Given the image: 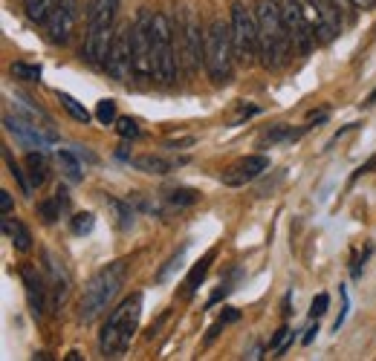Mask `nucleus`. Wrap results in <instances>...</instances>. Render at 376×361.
<instances>
[{
    "label": "nucleus",
    "mask_w": 376,
    "mask_h": 361,
    "mask_svg": "<svg viewBox=\"0 0 376 361\" xmlns=\"http://www.w3.org/2000/svg\"><path fill=\"white\" fill-rule=\"evenodd\" d=\"M307 133V127H292V124H272L269 130H264V136L258 139L261 148H269V145H284V142H296Z\"/></svg>",
    "instance_id": "f3484780"
},
{
    "label": "nucleus",
    "mask_w": 376,
    "mask_h": 361,
    "mask_svg": "<svg viewBox=\"0 0 376 361\" xmlns=\"http://www.w3.org/2000/svg\"><path fill=\"white\" fill-rule=\"evenodd\" d=\"M223 327H226V324H223V321H217V324H215L212 330H208V335H205V344H212V341H215V338L220 335V330H223Z\"/></svg>",
    "instance_id": "4c0bfd02"
},
{
    "label": "nucleus",
    "mask_w": 376,
    "mask_h": 361,
    "mask_svg": "<svg viewBox=\"0 0 376 361\" xmlns=\"http://www.w3.org/2000/svg\"><path fill=\"white\" fill-rule=\"evenodd\" d=\"M151 12H139V18L131 23V50H134V75L148 81L154 75V38H151Z\"/></svg>",
    "instance_id": "6e6552de"
},
{
    "label": "nucleus",
    "mask_w": 376,
    "mask_h": 361,
    "mask_svg": "<svg viewBox=\"0 0 376 361\" xmlns=\"http://www.w3.org/2000/svg\"><path fill=\"white\" fill-rule=\"evenodd\" d=\"M21 281L26 286V298H29V306H32V315L41 321L44 318V309H47V292H50V281L38 272L35 266H21Z\"/></svg>",
    "instance_id": "ddd939ff"
},
{
    "label": "nucleus",
    "mask_w": 376,
    "mask_h": 361,
    "mask_svg": "<svg viewBox=\"0 0 376 361\" xmlns=\"http://www.w3.org/2000/svg\"><path fill=\"white\" fill-rule=\"evenodd\" d=\"M235 41H232V23L226 21H212L205 29V70L215 84H226L232 78V64H235Z\"/></svg>",
    "instance_id": "20e7f679"
},
{
    "label": "nucleus",
    "mask_w": 376,
    "mask_h": 361,
    "mask_svg": "<svg viewBox=\"0 0 376 361\" xmlns=\"http://www.w3.org/2000/svg\"><path fill=\"white\" fill-rule=\"evenodd\" d=\"M139 318H142V295L124 298L107 315V321L102 327V338H99V347L107 358H119L124 350L131 347V341L139 330Z\"/></svg>",
    "instance_id": "f03ea898"
},
{
    "label": "nucleus",
    "mask_w": 376,
    "mask_h": 361,
    "mask_svg": "<svg viewBox=\"0 0 376 361\" xmlns=\"http://www.w3.org/2000/svg\"><path fill=\"white\" fill-rule=\"evenodd\" d=\"M61 214H64V205L58 203V197H53V200H44V203H38V217L44 220L47 225H50V222H55Z\"/></svg>",
    "instance_id": "cd10ccee"
},
{
    "label": "nucleus",
    "mask_w": 376,
    "mask_h": 361,
    "mask_svg": "<svg viewBox=\"0 0 376 361\" xmlns=\"http://www.w3.org/2000/svg\"><path fill=\"white\" fill-rule=\"evenodd\" d=\"M316 335H318V324H316V327H310V330H307V335H304L301 341H304V344H313V338H316Z\"/></svg>",
    "instance_id": "ea45409f"
},
{
    "label": "nucleus",
    "mask_w": 376,
    "mask_h": 361,
    "mask_svg": "<svg viewBox=\"0 0 376 361\" xmlns=\"http://www.w3.org/2000/svg\"><path fill=\"white\" fill-rule=\"evenodd\" d=\"M96 119H99L102 124H113V122H116V102H113V99H102V102L96 104Z\"/></svg>",
    "instance_id": "2f4dec72"
},
{
    "label": "nucleus",
    "mask_w": 376,
    "mask_h": 361,
    "mask_svg": "<svg viewBox=\"0 0 376 361\" xmlns=\"http://www.w3.org/2000/svg\"><path fill=\"white\" fill-rule=\"evenodd\" d=\"M78 358H85V355H81L78 350H72V352H67V361H78Z\"/></svg>",
    "instance_id": "c03bdc74"
},
{
    "label": "nucleus",
    "mask_w": 376,
    "mask_h": 361,
    "mask_svg": "<svg viewBox=\"0 0 376 361\" xmlns=\"http://www.w3.org/2000/svg\"><path fill=\"white\" fill-rule=\"evenodd\" d=\"M104 70L113 81H128L134 75V50H131V23H124L113 32V43L104 61Z\"/></svg>",
    "instance_id": "1a4fd4ad"
},
{
    "label": "nucleus",
    "mask_w": 376,
    "mask_h": 361,
    "mask_svg": "<svg viewBox=\"0 0 376 361\" xmlns=\"http://www.w3.org/2000/svg\"><path fill=\"white\" fill-rule=\"evenodd\" d=\"M197 200H200V194H197L194 188H174V191L168 194V203L177 205V208H188V205H194Z\"/></svg>",
    "instance_id": "c756f323"
},
{
    "label": "nucleus",
    "mask_w": 376,
    "mask_h": 361,
    "mask_svg": "<svg viewBox=\"0 0 376 361\" xmlns=\"http://www.w3.org/2000/svg\"><path fill=\"white\" fill-rule=\"evenodd\" d=\"M370 104H376V90H373V93L365 99V107H370Z\"/></svg>",
    "instance_id": "a18cd8bd"
},
{
    "label": "nucleus",
    "mask_w": 376,
    "mask_h": 361,
    "mask_svg": "<svg viewBox=\"0 0 376 361\" xmlns=\"http://www.w3.org/2000/svg\"><path fill=\"white\" fill-rule=\"evenodd\" d=\"M116 133H119L122 139H134V136H139V124H136V119H131V116L116 119Z\"/></svg>",
    "instance_id": "473e14b6"
},
{
    "label": "nucleus",
    "mask_w": 376,
    "mask_h": 361,
    "mask_svg": "<svg viewBox=\"0 0 376 361\" xmlns=\"http://www.w3.org/2000/svg\"><path fill=\"white\" fill-rule=\"evenodd\" d=\"M55 162H58L61 173L70 179V183H81V179H85V168H81L78 153H75L72 148H70V151H58V153H55Z\"/></svg>",
    "instance_id": "412c9836"
},
{
    "label": "nucleus",
    "mask_w": 376,
    "mask_h": 361,
    "mask_svg": "<svg viewBox=\"0 0 376 361\" xmlns=\"http://www.w3.org/2000/svg\"><path fill=\"white\" fill-rule=\"evenodd\" d=\"M327 306H330V298H327L324 292H318V295L313 298V303H310V315H313V318H321V315L327 312Z\"/></svg>",
    "instance_id": "72a5a7b5"
},
{
    "label": "nucleus",
    "mask_w": 376,
    "mask_h": 361,
    "mask_svg": "<svg viewBox=\"0 0 376 361\" xmlns=\"http://www.w3.org/2000/svg\"><path fill=\"white\" fill-rule=\"evenodd\" d=\"M220 321H223V324H235V321H240V312L232 309V306H226L223 315H220Z\"/></svg>",
    "instance_id": "e433bc0d"
},
{
    "label": "nucleus",
    "mask_w": 376,
    "mask_h": 361,
    "mask_svg": "<svg viewBox=\"0 0 376 361\" xmlns=\"http://www.w3.org/2000/svg\"><path fill=\"white\" fill-rule=\"evenodd\" d=\"M12 208H15L12 194H9V191H0V211H4V217H9V214H12Z\"/></svg>",
    "instance_id": "c9c22d12"
},
{
    "label": "nucleus",
    "mask_w": 376,
    "mask_h": 361,
    "mask_svg": "<svg viewBox=\"0 0 376 361\" xmlns=\"http://www.w3.org/2000/svg\"><path fill=\"white\" fill-rule=\"evenodd\" d=\"M107 205H110V211H113V217H116V225H119L122 232H128L131 225H134V211H131V205L122 203V200H116V197H107Z\"/></svg>",
    "instance_id": "b1692460"
},
{
    "label": "nucleus",
    "mask_w": 376,
    "mask_h": 361,
    "mask_svg": "<svg viewBox=\"0 0 376 361\" xmlns=\"http://www.w3.org/2000/svg\"><path fill=\"white\" fill-rule=\"evenodd\" d=\"M186 159H165V156H154V153H148V156H134L131 159V165L136 168V171H145V173H171V171H177L180 165H183Z\"/></svg>",
    "instance_id": "a211bd4d"
},
{
    "label": "nucleus",
    "mask_w": 376,
    "mask_h": 361,
    "mask_svg": "<svg viewBox=\"0 0 376 361\" xmlns=\"http://www.w3.org/2000/svg\"><path fill=\"white\" fill-rule=\"evenodd\" d=\"M4 162H6L9 173L15 176V183L21 185V191H23L26 197H32V191H35V188H32V183H29V179H26V171H23V168H21L18 162H15V156L9 153V148H4Z\"/></svg>",
    "instance_id": "393cba45"
},
{
    "label": "nucleus",
    "mask_w": 376,
    "mask_h": 361,
    "mask_svg": "<svg viewBox=\"0 0 376 361\" xmlns=\"http://www.w3.org/2000/svg\"><path fill=\"white\" fill-rule=\"evenodd\" d=\"M44 257H47V269H50V292H53V303L61 306V303L67 301V295H70V275H67V269H64L50 252H47Z\"/></svg>",
    "instance_id": "2eb2a0df"
},
{
    "label": "nucleus",
    "mask_w": 376,
    "mask_h": 361,
    "mask_svg": "<svg viewBox=\"0 0 376 361\" xmlns=\"http://www.w3.org/2000/svg\"><path fill=\"white\" fill-rule=\"evenodd\" d=\"M119 0H90L87 6V29H113V18Z\"/></svg>",
    "instance_id": "dca6fc26"
},
{
    "label": "nucleus",
    "mask_w": 376,
    "mask_h": 361,
    "mask_svg": "<svg viewBox=\"0 0 376 361\" xmlns=\"http://www.w3.org/2000/svg\"><path fill=\"white\" fill-rule=\"evenodd\" d=\"M310 4H313L333 26H336V29L342 26V15H339V4H336V0H310Z\"/></svg>",
    "instance_id": "a878e982"
},
{
    "label": "nucleus",
    "mask_w": 376,
    "mask_h": 361,
    "mask_svg": "<svg viewBox=\"0 0 376 361\" xmlns=\"http://www.w3.org/2000/svg\"><path fill=\"white\" fill-rule=\"evenodd\" d=\"M4 235L9 237V243L18 249V252H29L32 249V235H29V229L21 222V220H12V217H4Z\"/></svg>",
    "instance_id": "6ab92c4d"
},
{
    "label": "nucleus",
    "mask_w": 376,
    "mask_h": 361,
    "mask_svg": "<svg viewBox=\"0 0 376 361\" xmlns=\"http://www.w3.org/2000/svg\"><path fill=\"white\" fill-rule=\"evenodd\" d=\"M353 6H359V9H373L376 6V0H350Z\"/></svg>",
    "instance_id": "58836bf2"
},
{
    "label": "nucleus",
    "mask_w": 376,
    "mask_h": 361,
    "mask_svg": "<svg viewBox=\"0 0 376 361\" xmlns=\"http://www.w3.org/2000/svg\"><path fill=\"white\" fill-rule=\"evenodd\" d=\"M26 171H29V183H32V188H41L47 183V156L41 153V148L38 151H29L26 153Z\"/></svg>",
    "instance_id": "aec40b11"
},
{
    "label": "nucleus",
    "mask_w": 376,
    "mask_h": 361,
    "mask_svg": "<svg viewBox=\"0 0 376 361\" xmlns=\"http://www.w3.org/2000/svg\"><path fill=\"white\" fill-rule=\"evenodd\" d=\"M215 254H217V252L212 249V252H208V254H205V257H203V260L191 269V272H188V278H186V284H183V295H186V298H191V295L197 292V286L203 284V278H205V272H208V266H212Z\"/></svg>",
    "instance_id": "4be33fe9"
},
{
    "label": "nucleus",
    "mask_w": 376,
    "mask_h": 361,
    "mask_svg": "<svg viewBox=\"0 0 376 361\" xmlns=\"http://www.w3.org/2000/svg\"><path fill=\"white\" fill-rule=\"evenodd\" d=\"M180 263H183V252H180L177 257H171V260H168V266H165V269H162V272L156 275V281H159V284H165V281H168V278H171V272H174V269H180Z\"/></svg>",
    "instance_id": "f704fd0d"
},
{
    "label": "nucleus",
    "mask_w": 376,
    "mask_h": 361,
    "mask_svg": "<svg viewBox=\"0 0 376 361\" xmlns=\"http://www.w3.org/2000/svg\"><path fill=\"white\" fill-rule=\"evenodd\" d=\"M151 38H154V75L159 84H171L180 72V58L174 47V23L165 12H154Z\"/></svg>",
    "instance_id": "39448f33"
},
{
    "label": "nucleus",
    "mask_w": 376,
    "mask_h": 361,
    "mask_svg": "<svg viewBox=\"0 0 376 361\" xmlns=\"http://www.w3.org/2000/svg\"><path fill=\"white\" fill-rule=\"evenodd\" d=\"M177 58L186 75H194L200 61H205V32H200L191 9H183L177 21Z\"/></svg>",
    "instance_id": "423d86ee"
},
{
    "label": "nucleus",
    "mask_w": 376,
    "mask_h": 361,
    "mask_svg": "<svg viewBox=\"0 0 376 361\" xmlns=\"http://www.w3.org/2000/svg\"><path fill=\"white\" fill-rule=\"evenodd\" d=\"M124 275H128V263H124V260H116V263H107L104 269H99V272L90 278V284L85 286V295H81L78 318L85 321V324L96 321L99 315L110 306V301L116 298V292L122 289Z\"/></svg>",
    "instance_id": "7ed1b4c3"
},
{
    "label": "nucleus",
    "mask_w": 376,
    "mask_h": 361,
    "mask_svg": "<svg viewBox=\"0 0 376 361\" xmlns=\"http://www.w3.org/2000/svg\"><path fill=\"white\" fill-rule=\"evenodd\" d=\"M261 352H264V350H261V347H255V350H252V352H249V355H246V358H252V361H255V358H264V355H261Z\"/></svg>",
    "instance_id": "37998d69"
},
{
    "label": "nucleus",
    "mask_w": 376,
    "mask_h": 361,
    "mask_svg": "<svg viewBox=\"0 0 376 361\" xmlns=\"http://www.w3.org/2000/svg\"><path fill=\"white\" fill-rule=\"evenodd\" d=\"M93 225H96V217H93L90 211H81V214L72 217V232H75V235H90Z\"/></svg>",
    "instance_id": "7c9ffc66"
},
{
    "label": "nucleus",
    "mask_w": 376,
    "mask_h": 361,
    "mask_svg": "<svg viewBox=\"0 0 376 361\" xmlns=\"http://www.w3.org/2000/svg\"><path fill=\"white\" fill-rule=\"evenodd\" d=\"M4 122H6V130L15 133V136H18L23 145H29V148H47V145L55 139V130L44 127V124H38V122H26V119H21V116H6Z\"/></svg>",
    "instance_id": "f8f14e48"
},
{
    "label": "nucleus",
    "mask_w": 376,
    "mask_h": 361,
    "mask_svg": "<svg viewBox=\"0 0 376 361\" xmlns=\"http://www.w3.org/2000/svg\"><path fill=\"white\" fill-rule=\"evenodd\" d=\"M232 41L240 64H252L258 58V18L246 4H232Z\"/></svg>",
    "instance_id": "0eeeda50"
},
{
    "label": "nucleus",
    "mask_w": 376,
    "mask_h": 361,
    "mask_svg": "<svg viewBox=\"0 0 376 361\" xmlns=\"http://www.w3.org/2000/svg\"><path fill=\"white\" fill-rule=\"evenodd\" d=\"M58 6V0H23L26 18L32 23H47V18L53 15V9Z\"/></svg>",
    "instance_id": "5701e85b"
},
{
    "label": "nucleus",
    "mask_w": 376,
    "mask_h": 361,
    "mask_svg": "<svg viewBox=\"0 0 376 361\" xmlns=\"http://www.w3.org/2000/svg\"><path fill=\"white\" fill-rule=\"evenodd\" d=\"M264 171H269V156L252 153V156H243V159L232 162V165L220 173V179H223V185H229V188H240V185H246V183H255V179H258Z\"/></svg>",
    "instance_id": "9d476101"
},
{
    "label": "nucleus",
    "mask_w": 376,
    "mask_h": 361,
    "mask_svg": "<svg viewBox=\"0 0 376 361\" xmlns=\"http://www.w3.org/2000/svg\"><path fill=\"white\" fill-rule=\"evenodd\" d=\"M78 12H75V0H58V6L53 9V15L47 18V38L53 43H67L72 38Z\"/></svg>",
    "instance_id": "9b49d317"
},
{
    "label": "nucleus",
    "mask_w": 376,
    "mask_h": 361,
    "mask_svg": "<svg viewBox=\"0 0 376 361\" xmlns=\"http://www.w3.org/2000/svg\"><path fill=\"white\" fill-rule=\"evenodd\" d=\"M9 75H12V78H21V81H41V67H38V64L15 61V64L9 67Z\"/></svg>",
    "instance_id": "c85d7f7f"
},
{
    "label": "nucleus",
    "mask_w": 376,
    "mask_h": 361,
    "mask_svg": "<svg viewBox=\"0 0 376 361\" xmlns=\"http://www.w3.org/2000/svg\"><path fill=\"white\" fill-rule=\"evenodd\" d=\"M373 168H376V156H373V159H370V162H365V165H362V168H359V173H370V171H373Z\"/></svg>",
    "instance_id": "79ce46f5"
},
{
    "label": "nucleus",
    "mask_w": 376,
    "mask_h": 361,
    "mask_svg": "<svg viewBox=\"0 0 376 361\" xmlns=\"http://www.w3.org/2000/svg\"><path fill=\"white\" fill-rule=\"evenodd\" d=\"M255 18H258V61L267 70H275L286 61L292 50L289 29L281 18V4L278 0H258Z\"/></svg>",
    "instance_id": "f257e3e1"
},
{
    "label": "nucleus",
    "mask_w": 376,
    "mask_h": 361,
    "mask_svg": "<svg viewBox=\"0 0 376 361\" xmlns=\"http://www.w3.org/2000/svg\"><path fill=\"white\" fill-rule=\"evenodd\" d=\"M110 43H113V29H87L85 47H81V58H85L90 67H104Z\"/></svg>",
    "instance_id": "4468645a"
},
{
    "label": "nucleus",
    "mask_w": 376,
    "mask_h": 361,
    "mask_svg": "<svg viewBox=\"0 0 376 361\" xmlns=\"http://www.w3.org/2000/svg\"><path fill=\"white\" fill-rule=\"evenodd\" d=\"M58 102L67 107V113H70L75 122H81V124H87V122H90V110H87V107H81V104H78L72 96H67V93H58Z\"/></svg>",
    "instance_id": "bb28decb"
},
{
    "label": "nucleus",
    "mask_w": 376,
    "mask_h": 361,
    "mask_svg": "<svg viewBox=\"0 0 376 361\" xmlns=\"http://www.w3.org/2000/svg\"><path fill=\"white\" fill-rule=\"evenodd\" d=\"M191 142H194L191 136H188V139H177V142L171 139V142H168V148H174V151H177V148H183V145H191Z\"/></svg>",
    "instance_id": "a19ab883"
}]
</instances>
